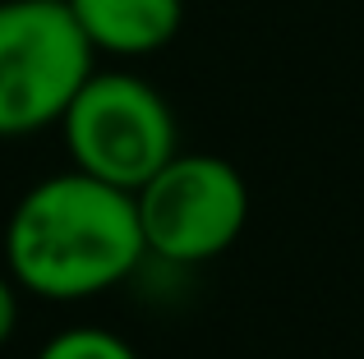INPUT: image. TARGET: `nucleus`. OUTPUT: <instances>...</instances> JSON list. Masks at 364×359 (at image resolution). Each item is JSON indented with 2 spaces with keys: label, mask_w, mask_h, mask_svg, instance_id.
I'll use <instances>...</instances> for the list:
<instances>
[{
  "label": "nucleus",
  "mask_w": 364,
  "mask_h": 359,
  "mask_svg": "<svg viewBox=\"0 0 364 359\" xmlns=\"http://www.w3.org/2000/svg\"><path fill=\"white\" fill-rule=\"evenodd\" d=\"M92 70L70 0H0V138L55 129Z\"/></svg>",
  "instance_id": "obj_2"
},
{
  "label": "nucleus",
  "mask_w": 364,
  "mask_h": 359,
  "mask_svg": "<svg viewBox=\"0 0 364 359\" xmlns=\"http://www.w3.org/2000/svg\"><path fill=\"white\" fill-rule=\"evenodd\" d=\"M148 258L166 267L213 263L240 240L249 184L217 153H176L143 189H134Z\"/></svg>",
  "instance_id": "obj_4"
},
{
  "label": "nucleus",
  "mask_w": 364,
  "mask_h": 359,
  "mask_svg": "<svg viewBox=\"0 0 364 359\" xmlns=\"http://www.w3.org/2000/svg\"><path fill=\"white\" fill-rule=\"evenodd\" d=\"M70 9L92 51L116 60L161 51L185 23V0H70Z\"/></svg>",
  "instance_id": "obj_5"
},
{
  "label": "nucleus",
  "mask_w": 364,
  "mask_h": 359,
  "mask_svg": "<svg viewBox=\"0 0 364 359\" xmlns=\"http://www.w3.org/2000/svg\"><path fill=\"white\" fill-rule=\"evenodd\" d=\"M55 129L65 138L70 166L129 194L180 153V125L171 101L129 70H92Z\"/></svg>",
  "instance_id": "obj_3"
},
{
  "label": "nucleus",
  "mask_w": 364,
  "mask_h": 359,
  "mask_svg": "<svg viewBox=\"0 0 364 359\" xmlns=\"http://www.w3.org/2000/svg\"><path fill=\"white\" fill-rule=\"evenodd\" d=\"M18 332V281L0 272V346H9Z\"/></svg>",
  "instance_id": "obj_7"
},
{
  "label": "nucleus",
  "mask_w": 364,
  "mask_h": 359,
  "mask_svg": "<svg viewBox=\"0 0 364 359\" xmlns=\"http://www.w3.org/2000/svg\"><path fill=\"white\" fill-rule=\"evenodd\" d=\"M148 263L129 189L79 171L37 180L5 221V272L46 304H79L124 286Z\"/></svg>",
  "instance_id": "obj_1"
},
{
  "label": "nucleus",
  "mask_w": 364,
  "mask_h": 359,
  "mask_svg": "<svg viewBox=\"0 0 364 359\" xmlns=\"http://www.w3.org/2000/svg\"><path fill=\"white\" fill-rule=\"evenodd\" d=\"M33 359H143V355L134 350V346L124 341L120 332H111V327L79 323V327H65V332H55Z\"/></svg>",
  "instance_id": "obj_6"
}]
</instances>
